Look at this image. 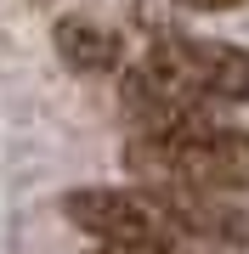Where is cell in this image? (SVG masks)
I'll use <instances>...</instances> for the list:
<instances>
[{"label": "cell", "instance_id": "cell-1", "mask_svg": "<svg viewBox=\"0 0 249 254\" xmlns=\"http://www.w3.org/2000/svg\"><path fill=\"white\" fill-rule=\"evenodd\" d=\"M125 170L153 192H238L249 187V136L221 125H198L181 136H142L125 147Z\"/></svg>", "mask_w": 249, "mask_h": 254}, {"label": "cell", "instance_id": "cell-3", "mask_svg": "<svg viewBox=\"0 0 249 254\" xmlns=\"http://www.w3.org/2000/svg\"><path fill=\"white\" fill-rule=\"evenodd\" d=\"M187 57H193V79L210 102H249V51L244 46L204 40V46H187Z\"/></svg>", "mask_w": 249, "mask_h": 254}, {"label": "cell", "instance_id": "cell-2", "mask_svg": "<svg viewBox=\"0 0 249 254\" xmlns=\"http://www.w3.org/2000/svg\"><path fill=\"white\" fill-rule=\"evenodd\" d=\"M63 215L91 237H153V243H175V220L159 192H130V187H74L63 192Z\"/></svg>", "mask_w": 249, "mask_h": 254}, {"label": "cell", "instance_id": "cell-6", "mask_svg": "<svg viewBox=\"0 0 249 254\" xmlns=\"http://www.w3.org/2000/svg\"><path fill=\"white\" fill-rule=\"evenodd\" d=\"M187 6H198V11H232V6H244V0H187Z\"/></svg>", "mask_w": 249, "mask_h": 254}, {"label": "cell", "instance_id": "cell-5", "mask_svg": "<svg viewBox=\"0 0 249 254\" xmlns=\"http://www.w3.org/2000/svg\"><path fill=\"white\" fill-rule=\"evenodd\" d=\"M85 254H181V249L153 243V237H108V243H96V249H85Z\"/></svg>", "mask_w": 249, "mask_h": 254}, {"label": "cell", "instance_id": "cell-4", "mask_svg": "<svg viewBox=\"0 0 249 254\" xmlns=\"http://www.w3.org/2000/svg\"><path fill=\"white\" fill-rule=\"evenodd\" d=\"M51 46H57V57H63L74 73H108V68H119V34L102 28V23H91V17H63L51 28Z\"/></svg>", "mask_w": 249, "mask_h": 254}]
</instances>
